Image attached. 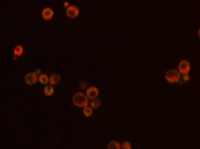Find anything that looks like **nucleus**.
<instances>
[{"instance_id": "7ed1b4c3", "label": "nucleus", "mask_w": 200, "mask_h": 149, "mask_svg": "<svg viewBox=\"0 0 200 149\" xmlns=\"http://www.w3.org/2000/svg\"><path fill=\"white\" fill-rule=\"evenodd\" d=\"M191 71V65L190 63H188L187 60H181L179 63V69H177V72H179L180 75H188Z\"/></svg>"}, {"instance_id": "39448f33", "label": "nucleus", "mask_w": 200, "mask_h": 149, "mask_svg": "<svg viewBox=\"0 0 200 149\" xmlns=\"http://www.w3.org/2000/svg\"><path fill=\"white\" fill-rule=\"evenodd\" d=\"M65 13H67V16L70 17V19H75V17L79 16V8L75 5H70L65 11Z\"/></svg>"}, {"instance_id": "dca6fc26", "label": "nucleus", "mask_w": 200, "mask_h": 149, "mask_svg": "<svg viewBox=\"0 0 200 149\" xmlns=\"http://www.w3.org/2000/svg\"><path fill=\"white\" fill-rule=\"evenodd\" d=\"M71 4H70V3H68V2H64V7H65V8H68V7H70Z\"/></svg>"}, {"instance_id": "f3484780", "label": "nucleus", "mask_w": 200, "mask_h": 149, "mask_svg": "<svg viewBox=\"0 0 200 149\" xmlns=\"http://www.w3.org/2000/svg\"><path fill=\"white\" fill-rule=\"evenodd\" d=\"M184 80H185V81H188V80H190V76H188V75H184Z\"/></svg>"}, {"instance_id": "0eeeda50", "label": "nucleus", "mask_w": 200, "mask_h": 149, "mask_svg": "<svg viewBox=\"0 0 200 149\" xmlns=\"http://www.w3.org/2000/svg\"><path fill=\"white\" fill-rule=\"evenodd\" d=\"M60 80H61V76L59 73H53V75L48 76V84L56 85V84H59V83H60Z\"/></svg>"}, {"instance_id": "4468645a", "label": "nucleus", "mask_w": 200, "mask_h": 149, "mask_svg": "<svg viewBox=\"0 0 200 149\" xmlns=\"http://www.w3.org/2000/svg\"><path fill=\"white\" fill-rule=\"evenodd\" d=\"M100 107V101L99 100H92V103H91V108H92V109H93V108H99Z\"/></svg>"}, {"instance_id": "ddd939ff", "label": "nucleus", "mask_w": 200, "mask_h": 149, "mask_svg": "<svg viewBox=\"0 0 200 149\" xmlns=\"http://www.w3.org/2000/svg\"><path fill=\"white\" fill-rule=\"evenodd\" d=\"M92 112H93V109L91 107H88V105L83 108V113H84V116H87V117H89V116L92 115Z\"/></svg>"}, {"instance_id": "1a4fd4ad", "label": "nucleus", "mask_w": 200, "mask_h": 149, "mask_svg": "<svg viewBox=\"0 0 200 149\" xmlns=\"http://www.w3.org/2000/svg\"><path fill=\"white\" fill-rule=\"evenodd\" d=\"M53 92H55V88H53V85L47 84L44 87V94H45V96H52Z\"/></svg>"}, {"instance_id": "2eb2a0df", "label": "nucleus", "mask_w": 200, "mask_h": 149, "mask_svg": "<svg viewBox=\"0 0 200 149\" xmlns=\"http://www.w3.org/2000/svg\"><path fill=\"white\" fill-rule=\"evenodd\" d=\"M120 148H122V149H132V147H131V144L128 143V141H125V143H123L122 145H120Z\"/></svg>"}, {"instance_id": "f8f14e48", "label": "nucleus", "mask_w": 200, "mask_h": 149, "mask_svg": "<svg viewBox=\"0 0 200 149\" xmlns=\"http://www.w3.org/2000/svg\"><path fill=\"white\" fill-rule=\"evenodd\" d=\"M21 53H23V47H21V45H16L15 48H13V55H15V59H17Z\"/></svg>"}, {"instance_id": "a211bd4d", "label": "nucleus", "mask_w": 200, "mask_h": 149, "mask_svg": "<svg viewBox=\"0 0 200 149\" xmlns=\"http://www.w3.org/2000/svg\"><path fill=\"white\" fill-rule=\"evenodd\" d=\"M35 73H36V75H38V76H39L40 73H42V72H40V69H36V71H35Z\"/></svg>"}, {"instance_id": "9b49d317", "label": "nucleus", "mask_w": 200, "mask_h": 149, "mask_svg": "<svg viewBox=\"0 0 200 149\" xmlns=\"http://www.w3.org/2000/svg\"><path fill=\"white\" fill-rule=\"evenodd\" d=\"M107 149H122V148H120V144L118 141H110L107 144Z\"/></svg>"}, {"instance_id": "9d476101", "label": "nucleus", "mask_w": 200, "mask_h": 149, "mask_svg": "<svg viewBox=\"0 0 200 149\" xmlns=\"http://www.w3.org/2000/svg\"><path fill=\"white\" fill-rule=\"evenodd\" d=\"M38 81L42 83V84H44V85H47V84H48V76L44 75V73H40L38 76Z\"/></svg>"}, {"instance_id": "f03ea898", "label": "nucleus", "mask_w": 200, "mask_h": 149, "mask_svg": "<svg viewBox=\"0 0 200 149\" xmlns=\"http://www.w3.org/2000/svg\"><path fill=\"white\" fill-rule=\"evenodd\" d=\"M165 80L168 83H177L180 80V73L177 69H169L165 72Z\"/></svg>"}, {"instance_id": "6e6552de", "label": "nucleus", "mask_w": 200, "mask_h": 149, "mask_svg": "<svg viewBox=\"0 0 200 149\" xmlns=\"http://www.w3.org/2000/svg\"><path fill=\"white\" fill-rule=\"evenodd\" d=\"M42 17L44 20H51L53 17V11L51 8H44L43 9V12H42Z\"/></svg>"}, {"instance_id": "f257e3e1", "label": "nucleus", "mask_w": 200, "mask_h": 149, "mask_svg": "<svg viewBox=\"0 0 200 149\" xmlns=\"http://www.w3.org/2000/svg\"><path fill=\"white\" fill-rule=\"evenodd\" d=\"M88 97L85 96V93L83 92H78L74 94V97H72V103H74L76 107H80V108H84L88 105Z\"/></svg>"}, {"instance_id": "423d86ee", "label": "nucleus", "mask_w": 200, "mask_h": 149, "mask_svg": "<svg viewBox=\"0 0 200 149\" xmlns=\"http://www.w3.org/2000/svg\"><path fill=\"white\" fill-rule=\"evenodd\" d=\"M36 81H38V75L35 72H30V73L25 75V83L28 85H34Z\"/></svg>"}, {"instance_id": "20e7f679", "label": "nucleus", "mask_w": 200, "mask_h": 149, "mask_svg": "<svg viewBox=\"0 0 200 149\" xmlns=\"http://www.w3.org/2000/svg\"><path fill=\"white\" fill-rule=\"evenodd\" d=\"M85 96L88 97V100H96L97 97H99V89H97L96 87H89V88L87 89Z\"/></svg>"}]
</instances>
